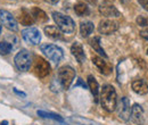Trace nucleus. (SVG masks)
Returning <instances> with one entry per match:
<instances>
[{
    "mask_svg": "<svg viewBox=\"0 0 148 125\" xmlns=\"http://www.w3.org/2000/svg\"><path fill=\"white\" fill-rule=\"evenodd\" d=\"M19 22H21V24L29 26V25H32V24L34 23V19H33V17H32V15H31L30 12L23 9L22 13H21V16H19Z\"/></svg>",
    "mask_w": 148,
    "mask_h": 125,
    "instance_id": "21",
    "label": "nucleus"
},
{
    "mask_svg": "<svg viewBox=\"0 0 148 125\" xmlns=\"http://www.w3.org/2000/svg\"><path fill=\"white\" fill-rule=\"evenodd\" d=\"M56 125H69V124H66V123H64V122H59V123H57Z\"/></svg>",
    "mask_w": 148,
    "mask_h": 125,
    "instance_id": "31",
    "label": "nucleus"
},
{
    "mask_svg": "<svg viewBox=\"0 0 148 125\" xmlns=\"http://www.w3.org/2000/svg\"><path fill=\"white\" fill-rule=\"evenodd\" d=\"M31 15H32L33 19H34L36 22H39V23H45V22L48 20L47 14H46L42 9H40V8H38V7L32 8V10H31Z\"/></svg>",
    "mask_w": 148,
    "mask_h": 125,
    "instance_id": "18",
    "label": "nucleus"
},
{
    "mask_svg": "<svg viewBox=\"0 0 148 125\" xmlns=\"http://www.w3.org/2000/svg\"><path fill=\"white\" fill-rule=\"evenodd\" d=\"M71 53H72V55L75 57V59H76L80 64L84 63V60H86V55H84V51H83V47H82L79 42H74L73 44H72V47H71Z\"/></svg>",
    "mask_w": 148,
    "mask_h": 125,
    "instance_id": "15",
    "label": "nucleus"
},
{
    "mask_svg": "<svg viewBox=\"0 0 148 125\" xmlns=\"http://www.w3.org/2000/svg\"><path fill=\"white\" fill-rule=\"evenodd\" d=\"M0 33H1V23H0Z\"/></svg>",
    "mask_w": 148,
    "mask_h": 125,
    "instance_id": "33",
    "label": "nucleus"
},
{
    "mask_svg": "<svg viewBox=\"0 0 148 125\" xmlns=\"http://www.w3.org/2000/svg\"><path fill=\"white\" fill-rule=\"evenodd\" d=\"M53 18L57 24L58 29L62 32H64L66 34H72L75 31V23L70 16L63 15L62 13H58V12H54L53 13Z\"/></svg>",
    "mask_w": 148,
    "mask_h": 125,
    "instance_id": "2",
    "label": "nucleus"
},
{
    "mask_svg": "<svg viewBox=\"0 0 148 125\" xmlns=\"http://www.w3.org/2000/svg\"><path fill=\"white\" fill-rule=\"evenodd\" d=\"M147 54H148V49H147Z\"/></svg>",
    "mask_w": 148,
    "mask_h": 125,
    "instance_id": "34",
    "label": "nucleus"
},
{
    "mask_svg": "<svg viewBox=\"0 0 148 125\" xmlns=\"http://www.w3.org/2000/svg\"><path fill=\"white\" fill-rule=\"evenodd\" d=\"M40 49H41V51L43 53V55L46 57H48V59H50L55 64H58L63 59V57H64L63 50L59 47L55 46V44L43 43V44L40 46Z\"/></svg>",
    "mask_w": 148,
    "mask_h": 125,
    "instance_id": "3",
    "label": "nucleus"
},
{
    "mask_svg": "<svg viewBox=\"0 0 148 125\" xmlns=\"http://www.w3.org/2000/svg\"><path fill=\"white\" fill-rule=\"evenodd\" d=\"M95 30V26H93L92 22H89V20H84L80 24V33L83 38H88Z\"/></svg>",
    "mask_w": 148,
    "mask_h": 125,
    "instance_id": "16",
    "label": "nucleus"
},
{
    "mask_svg": "<svg viewBox=\"0 0 148 125\" xmlns=\"http://www.w3.org/2000/svg\"><path fill=\"white\" fill-rule=\"evenodd\" d=\"M117 30H119V24L112 19H103V20H100V23L98 25L99 33L105 34V36H110L112 33L116 32Z\"/></svg>",
    "mask_w": 148,
    "mask_h": 125,
    "instance_id": "8",
    "label": "nucleus"
},
{
    "mask_svg": "<svg viewBox=\"0 0 148 125\" xmlns=\"http://www.w3.org/2000/svg\"><path fill=\"white\" fill-rule=\"evenodd\" d=\"M15 65L19 71L26 72L30 70L31 65H32V56L30 54L29 50L26 49H21L17 55L15 56Z\"/></svg>",
    "mask_w": 148,
    "mask_h": 125,
    "instance_id": "4",
    "label": "nucleus"
},
{
    "mask_svg": "<svg viewBox=\"0 0 148 125\" xmlns=\"http://www.w3.org/2000/svg\"><path fill=\"white\" fill-rule=\"evenodd\" d=\"M74 12L77 16H86V15H89L90 10H89V7L84 3V2H79L74 6Z\"/></svg>",
    "mask_w": 148,
    "mask_h": 125,
    "instance_id": "22",
    "label": "nucleus"
},
{
    "mask_svg": "<svg viewBox=\"0 0 148 125\" xmlns=\"http://www.w3.org/2000/svg\"><path fill=\"white\" fill-rule=\"evenodd\" d=\"M14 92H15L16 94H18V96H22V97H26V94H25L24 92H22V91H18L17 89H14Z\"/></svg>",
    "mask_w": 148,
    "mask_h": 125,
    "instance_id": "29",
    "label": "nucleus"
},
{
    "mask_svg": "<svg viewBox=\"0 0 148 125\" xmlns=\"http://www.w3.org/2000/svg\"><path fill=\"white\" fill-rule=\"evenodd\" d=\"M100 102L103 108L108 111V113H113L116 107H117V94L115 89L110 85L106 84L103 87L101 93H100Z\"/></svg>",
    "mask_w": 148,
    "mask_h": 125,
    "instance_id": "1",
    "label": "nucleus"
},
{
    "mask_svg": "<svg viewBox=\"0 0 148 125\" xmlns=\"http://www.w3.org/2000/svg\"><path fill=\"white\" fill-rule=\"evenodd\" d=\"M131 88L137 94H140V96H144V94L148 93V83L143 79L133 80L131 83Z\"/></svg>",
    "mask_w": 148,
    "mask_h": 125,
    "instance_id": "14",
    "label": "nucleus"
},
{
    "mask_svg": "<svg viewBox=\"0 0 148 125\" xmlns=\"http://www.w3.org/2000/svg\"><path fill=\"white\" fill-rule=\"evenodd\" d=\"M140 36H143L144 39L148 40V27H145V29H143V30L140 31Z\"/></svg>",
    "mask_w": 148,
    "mask_h": 125,
    "instance_id": "27",
    "label": "nucleus"
},
{
    "mask_svg": "<svg viewBox=\"0 0 148 125\" xmlns=\"http://www.w3.org/2000/svg\"><path fill=\"white\" fill-rule=\"evenodd\" d=\"M92 63L97 66V68L99 70V72L104 75H110L112 73V66L105 61L101 57L99 56H92Z\"/></svg>",
    "mask_w": 148,
    "mask_h": 125,
    "instance_id": "13",
    "label": "nucleus"
},
{
    "mask_svg": "<svg viewBox=\"0 0 148 125\" xmlns=\"http://www.w3.org/2000/svg\"><path fill=\"white\" fill-rule=\"evenodd\" d=\"M138 1H139L140 6H141L145 10H147L148 12V0H138Z\"/></svg>",
    "mask_w": 148,
    "mask_h": 125,
    "instance_id": "26",
    "label": "nucleus"
},
{
    "mask_svg": "<svg viewBox=\"0 0 148 125\" xmlns=\"http://www.w3.org/2000/svg\"><path fill=\"white\" fill-rule=\"evenodd\" d=\"M99 13L105 17H120L121 14L115 6L111 3H103L99 6Z\"/></svg>",
    "mask_w": 148,
    "mask_h": 125,
    "instance_id": "12",
    "label": "nucleus"
},
{
    "mask_svg": "<svg viewBox=\"0 0 148 125\" xmlns=\"http://www.w3.org/2000/svg\"><path fill=\"white\" fill-rule=\"evenodd\" d=\"M79 85H81L83 89L87 88V85H86V83L82 81V79H79V80H77V83H75V87H79Z\"/></svg>",
    "mask_w": 148,
    "mask_h": 125,
    "instance_id": "28",
    "label": "nucleus"
},
{
    "mask_svg": "<svg viewBox=\"0 0 148 125\" xmlns=\"http://www.w3.org/2000/svg\"><path fill=\"white\" fill-rule=\"evenodd\" d=\"M22 36L27 43L33 44V46L39 44L40 41H41V33L36 27H27V29L23 30L22 31Z\"/></svg>",
    "mask_w": 148,
    "mask_h": 125,
    "instance_id": "6",
    "label": "nucleus"
},
{
    "mask_svg": "<svg viewBox=\"0 0 148 125\" xmlns=\"http://www.w3.org/2000/svg\"><path fill=\"white\" fill-rule=\"evenodd\" d=\"M119 117L123 121H129L131 117V107H130V100L127 97H123L121 99L120 106H119Z\"/></svg>",
    "mask_w": 148,
    "mask_h": 125,
    "instance_id": "10",
    "label": "nucleus"
},
{
    "mask_svg": "<svg viewBox=\"0 0 148 125\" xmlns=\"http://www.w3.org/2000/svg\"><path fill=\"white\" fill-rule=\"evenodd\" d=\"M38 115L42 118H49V120H54L57 122H64V118L62 116H59L58 114L54 113H48V111H43V110H38Z\"/></svg>",
    "mask_w": 148,
    "mask_h": 125,
    "instance_id": "23",
    "label": "nucleus"
},
{
    "mask_svg": "<svg viewBox=\"0 0 148 125\" xmlns=\"http://www.w3.org/2000/svg\"><path fill=\"white\" fill-rule=\"evenodd\" d=\"M7 124H8V122H7V121H3V122H1L0 125H7Z\"/></svg>",
    "mask_w": 148,
    "mask_h": 125,
    "instance_id": "32",
    "label": "nucleus"
},
{
    "mask_svg": "<svg viewBox=\"0 0 148 125\" xmlns=\"http://www.w3.org/2000/svg\"><path fill=\"white\" fill-rule=\"evenodd\" d=\"M131 120L138 125H143L145 122V113L140 105L134 104L131 107Z\"/></svg>",
    "mask_w": 148,
    "mask_h": 125,
    "instance_id": "11",
    "label": "nucleus"
},
{
    "mask_svg": "<svg viewBox=\"0 0 148 125\" xmlns=\"http://www.w3.org/2000/svg\"><path fill=\"white\" fill-rule=\"evenodd\" d=\"M58 82L63 87V89H69L75 77V71L71 66H63L58 70Z\"/></svg>",
    "mask_w": 148,
    "mask_h": 125,
    "instance_id": "5",
    "label": "nucleus"
},
{
    "mask_svg": "<svg viewBox=\"0 0 148 125\" xmlns=\"http://www.w3.org/2000/svg\"><path fill=\"white\" fill-rule=\"evenodd\" d=\"M34 73L39 77H46L50 73V65L42 57H37L34 61Z\"/></svg>",
    "mask_w": 148,
    "mask_h": 125,
    "instance_id": "9",
    "label": "nucleus"
},
{
    "mask_svg": "<svg viewBox=\"0 0 148 125\" xmlns=\"http://www.w3.org/2000/svg\"><path fill=\"white\" fill-rule=\"evenodd\" d=\"M13 50V46L6 41L0 42V54L1 55H8Z\"/></svg>",
    "mask_w": 148,
    "mask_h": 125,
    "instance_id": "24",
    "label": "nucleus"
},
{
    "mask_svg": "<svg viewBox=\"0 0 148 125\" xmlns=\"http://www.w3.org/2000/svg\"><path fill=\"white\" fill-rule=\"evenodd\" d=\"M88 85L90 88V91L95 97L96 102H98V96H99V84L97 80L93 77L92 75H88Z\"/></svg>",
    "mask_w": 148,
    "mask_h": 125,
    "instance_id": "17",
    "label": "nucleus"
},
{
    "mask_svg": "<svg viewBox=\"0 0 148 125\" xmlns=\"http://www.w3.org/2000/svg\"><path fill=\"white\" fill-rule=\"evenodd\" d=\"M136 22H137V24L139 25V26H141V27H148V17L146 16H138L137 19H136Z\"/></svg>",
    "mask_w": 148,
    "mask_h": 125,
    "instance_id": "25",
    "label": "nucleus"
},
{
    "mask_svg": "<svg viewBox=\"0 0 148 125\" xmlns=\"http://www.w3.org/2000/svg\"><path fill=\"white\" fill-rule=\"evenodd\" d=\"M48 3H51V5H55V3H57L59 0H46Z\"/></svg>",
    "mask_w": 148,
    "mask_h": 125,
    "instance_id": "30",
    "label": "nucleus"
},
{
    "mask_svg": "<svg viewBox=\"0 0 148 125\" xmlns=\"http://www.w3.org/2000/svg\"><path fill=\"white\" fill-rule=\"evenodd\" d=\"M89 44L92 47L93 50H95L96 53H98L101 57L107 58V55H106V53H105V50L100 47V38H99V36H93L92 39L89 41Z\"/></svg>",
    "mask_w": 148,
    "mask_h": 125,
    "instance_id": "20",
    "label": "nucleus"
},
{
    "mask_svg": "<svg viewBox=\"0 0 148 125\" xmlns=\"http://www.w3.org/2000/svg\"><path fill=\"white\" fill-rule=\"evenodd\" d=\"M45 33L46 36L54 39V40H59L62 39V33H60V30L57 27V26H54V25H48L45 27Z\"/></svg>",
    "mask_w": 148,
    "mask_h": 125,
    "instance_id": "19",
    "label": "nucleus"
},
{
    "mask_svg": "<svg viewBox=\"0 0 148 125\" xmlns=\"http://www.w3.org/2000/svg\"><path fill=\"white\" fill-rule=\"evenodd\" d=\"M0 23L2 25H5L8 30H12V31L18 30V25H17V22H16L15 17L7 10L0 9Z\"/></svg>",
    "mask_w": 148,
    "mask_h": 125,
    "instance_id": "7",
    "label": "nucleus"
}]
</instances>
